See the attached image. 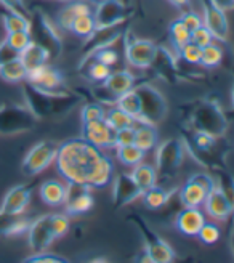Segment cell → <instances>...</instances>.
<instances>
[{
    "mask_svg": "<svg viewBox=\"0 0 234 263\" xmlns=\"http://www.w3.org/2000/svg\"><path fill=\"white\" fill-rule=\"evenodd\" d=\"M143 191L138 188V185L130 177V174H119L114 178V186H112V202L115 207H124L130 202L136 201L141 197Z\"/></svg>",
    "mask_w": 234,
    "mask_h": 263,
    "instance_id": "ffe728a7",
    "label": "cell"
},
{
    "mask_svg": "<svg viewBox=\"0 0 234 263\" xmlns=\"http://www.w3.org/2000/svg\"><path fill=\"white\" fill-rule=\"evenodd\" d=\"M26 82L42 88V90H61L64 87V76L61 71H58L56 68H51L47 63L35 66L32 69H28V74H26Z\"/></svg>",
    "mask_w": 234,
    "mask_h": 263,
    "instance_id": "e0dca14e",
    "label": "cell"
},
{
    "mask_svg": "<svg viewBox=\"0 0 234 263\" xmlns=\"http://www.w3.org/2000/svg\"><path fill=\"white\" fill-rule=\"evenodd\" d=\"M124 34L122 24L111 26V28H100L95 29L92 34L87 37V42L82 48V60L81 64H84L90 57H92L95 51L106 48V47H114L117 42L121 41V37ZM79 64V66H81Z\"/></svg>",
    "mask_w": 234,
    "mask_h": 263,
    "instance_id": "4fadbf2b",
    "label": "cell"
},
{
    "mask_svg": "<svg viewBox=\"0 0 234 263\" xmlns=\"http://www.w3.org/2000/svg\"><path fill=\"white\" fill-rule=\"evenodd\" d=\"M28 242L34 252H44L55 242V234L51 230L50 215H42L29 223L28 228Z\"/></svg>",
    "mask_w": 234,
    "mask_h": 263,
    "instance_id": "2e32d148",
    "label": "cell"
},
{
    "mask_svg": "<svg viewBox=\"0 0 234 263\" xmlns=\"http://www.w3.org/2000/svg\"><path fill=\"white\" fill-rule=\"evenodd\" d=\"M0 4H2L7 10L18 11V13H23V15H28L29 16V10L26 8L24 0H0Z\"/></svg>",
    "mask_w": 234,
    "mask_h": 263,
    "instance_id": "11a10c76",
    "label": "cell"
},
{
    "mask_svg": "<svg viewBox=\"0 0 234 263\" xmlns=\"http://www.w3.org/2000/svg\"><path fill=\"white\" fill-rule=\"evenodd\" d=\"M189 42H192V44H196L198 47L204 48V47L210 45V44L213 42V35H212L210 31L207 29L205 26L202 24V26H199L198 29H194V31L191 32Z\"/></svg>",
    "mask_w": 234,
    "mask_h": 263,
    "instance_id": "681fc988",
    "label": "cell"
},
{
    "mask_svg": "<svg viewBox=\"0 0 234 263\" xmlns=\"http://www.w3.org/2000/svg\"><path fill=\"white\" fill-rule=\"evenodd\" d=\"M170 2H172L173 5H177V7H183V5L188 4V0H170Z\"/></svg>",
    "mask_w": 234,
    "mask_h": 263,
    "instance_id": "6f0895ef",
    "label": "cell"
},
{
    "mask_svg": "<svg viewBox=\"0 0 234 263\" xmlns=\"http://www.w3.org/2000/svg\"><path fill=\"white\" fill-rule=\"evenodd\" d=\"M130 220L135 223L140 233L143 234V239H145V246H146L145 251L149 255L152 263H168L175 260V252L170 247V244H167L162 238H159V236L146 225L145 220L138 215H132Z\"/></svg>",
    "mask_w": 234,
    "mask_h": 263,
    "instance_id": "ba28073f",
    "label": "cell"
},
{
    "mask_svg": "<svg viewBox=\"0 0 234 263\" xmlns=\"http://www.w3.org/2000/svg\"><path fill=\"white\" fill-rule=\"evenodd\" d=\"M191 125L192 130L204 132L215 138L223 137L228 128V121L223 114V109L217 103L202 101L194 108L191 114Z\"/></svg>",
    "mask_w": 234,
    "mask_h": 263,
    "instance_id": "277c9868",
    "label": "cell"
},
{
    "mask_svg": "<svg viewBox=\"0 0 234 263\" xmlns=\"http://www.w3.org/2000/svg\"><path fill=\"white\" fill-rule=\"evenodd\" d=\"M84 68H87V76L90 81H95V82H103L111 74L109 66L103 64L96 60H88L82 66H79V69H84Z\"/></svg>",
    "mask_w": 234,
    "mask_h": 263,
    "instance_id": "74e56055",
    "label": "cell"
},
{
    "mask_svg": "<svg viewBox=\"0 0 234 263\" xmlns=\"http://www.w3.org/2000/svg\"><path fill=\"white\" fill-rule=\"evenodd\" d=\"M196 236L201 239V242L210 246V244H215L220 239L222 233H220V228L215 225V223H207L205 221L204 225L201 227V230H199V233Z\"/></svg>",
    "mask_w": 234,
    "mask_h": 263,
    "instance_id": "f6af8a7d",
    "label": "cell"
},
{
    "mask_svg": "<svg viewBox=\"0 0 234 263\" xmlns=\"http://www.w3.org/2000/svg\"><path fill=\"white\" fill-rule=\"evenodd\" d=\"M133 144L145 153L154 149L155 146H158V130L154 128V125L135 124Z\"/></svg>",
    "mask_w": 234,
    "mask_h": 263,
    "instance_id": "f546056e",
    "label": "cell"
},
{
    "mask_svg": "<svg viewBox=\"0 0 234 263\" xmlns=\"http://www.w3.org/2000/svg\"><path fill=\"white\" fill-rule=\"evenodd\" d=\"M23 91L29 111L37 119L69 112L74 106L81 103V98L74 93H68L64 90H42L28 82H26Z\"/></svg>",
    "mask_w": 234,
    "mask_h": 263,
    "instance_id": "7a4b0ae2",
    "label": "cell"
},
{
    "mask_svg": "<svg viewBox=\"0 0 234 263\" xmlns=\"http://www.w3.org/2000/svg\"><path fill=\"white\" fill-rule=\"evenodd\" d=\"M180 57L185 61L191 63V64H201V55H202V48L198 47L196 44L188 42L186 45H183L180 50Z\"/></svg>",
    "mask_w": 234,
    "mask_h": 263,
    "instance_id": "c3c4849f",
    "label": "cell"
},
{
    "mask_svg": "<svg viewBox=\"0 0 234 263\" xmlns=\"http://www.w3.org/2000/svg\"><path fill=\"white\" fill-rule=\"evenodd\" d=\"M50 223H51V230H53V234L56 239L66 236L71 228L69 217L64 214H50Z\"/></svg>",
    "mask_w": 234,
    "mask_h": 263,
    "instance_id": "7bdbcfd3",
    "label": "cell"
},
{
    "mask_svg": "<svg viewBox=\"0 0 234 263\" xmlns=\"http://www.w3.org/2000/svg\"><path fill=\"white\" fill-rule=\"evenodd\" d=\"M20 60L26 66V69H32V68H35V66L45 64L50 60V53L45 47L31 41V44L20 53Z\"/></svg>",
    "mask_w": 234,
    "mask_h": 263,
    "instance_id": "83f0119b",
    "label": "cell"
},
{
    "mask_svg": "<svg viewBox=\"0 0 234 263\" xmlns=\"http://www.w3.org/2000/svg\"><path fill=\"white\" fill-rule=\"evenodd\" d=\"M130 177L133 178V181L136 183L138 188L143 193L158 183V174H155L154 165L146 164V162H140V164L133 165L132 172H130Z\"/></svg>",
    "mask_w": 234,
    "mask_h": 263,
    "instance_id": "f1b7e54d",
    "label": "cell"
},
{
    "mask_svg": "<svg viewBox=\"0 0 234 263\" xmlns=\"http://www.w3.org/2000/svg\"><path fill=\"white\" fill-rule=\"evenodd\" d=\"M95 29L124 24L128 18V5L122 0H101L92 11Z\"/></svg>",
    "mask_w": 234,
    "mask_h": 263,
    "instance_id": "8fae6325",
    "label": "cell"
},
{
    "mask_svg": "<svg viewBox=\"0 0 234 263\" xmlns=\"http://www.w3.org/2000/svg\"><path fill=\"white\" fill-rule=\"evenodd\" d=\"M117 159H119L124 165L133 167L140 162L145 161V151H141L135 144H125V146H117L115 148Z\"/></svg>",
    "mask_w": 234,
    "mask_h": 263,
    "instance_id": "d590c367",
    "label": "cell"
},
{
    "mask_svg": "<svg viewBox=\"0 0 234 263\" xmlns=\"http://www.w3.org/2000/svg\"><path fill=\"white\" fill-rule=\"evenodd\" d=\"M31 196H32V191L29 186H26V185L13 186L5 194L2 205H0V210H4V212L11 214V215H23L24 210L28 209L31 202Z\"/></svg>",
    "mask_w": 234,
    "mask_h": 263,
    "instance_id": "44dd1931",
    "label": "cell"
},
{
    "mask_svg": "<svg viewBox=\"0 0 234 263\" xmlns=\"http://www.w3.org/2000/svg\"><path fill=\"white\" fill-rule=\"evenodd\" d=\"M92 7L85 0H71L56 15V26L63 31H69L72 21L81 15H92Z\"/></svg>",
    "mask_w": 234,
    "mask_h": 263,
    "instance_id": "603a6c76",
    "label": "cell"
},
{
    "mask_svg": "<svg viewBox=\"0 0 234 263\" xmlns=\"http://www.w3.org/2000/svg\"><path fill=\"white\" fill-rule=\"evenodd\" d=\"M223 61V50L213 42L210 45H207L202 48V55H201V64L205 68H217Z\"/></svg>",
    "mask_w": 234,
    "mask_h": 263,
    "instance_id": "ab89813d",
    "label": "cell"
},
{
    "mask_svg": "<svg viewBox=\"0 0 234 263\" xmlns=\"http://www.w3.org/2000/svg\"><path fill=\"white\" fill-rule=\"evenodd\" d=\"M24 261H31V263H64V261H68V258L56 255V254H48L47 251H44V252H35L34 255L26 257Z\"/></svg>",
    "mask_w": 234,
    "mask_h": 263,
    "instance_id": "f907efd6",
    "label": "cell"
},
{
    "mask_svg": "<svg viewBox=\"0 0 234 263\" xmlns=\"http://www.w3.org/2000/svg\"><path fill=\"white\" fill-rule=\"evenodd\" d=\"M20 58V53L16 50H13L7 42H5V39L2 42H0V64H4V63H8L11 60H16Z\"/></svg>",
    "mask_w": 234,
    "mask_h": 263,
    "instance_id": "db71d44e",
    "label": "cell"
},
{
    "mask_svg": "<svg viewBox=\"0 0 234 263\" xmlns=\"http://www.w3.org/2000/svg\"><path fill=\"white\" fill-rule=\"evenodd\" d=\"M32 41V37L29 32H23V31H18V32H7V37H5V42L13 48L16 50L18 53L28 47Z\"/></svg>",
    "mask_w": 234,
    "mask_h": 263,
    "instance_id": "ee69618b",
    "label": "cell"
},
{
    "mask_svg": "<svg viewBox=\"0 0 234 263\" xmlns=\"http://www.w3.org/2000/svg\"><path fill=\"white\" fill-rule=\"evenodd\" d=\"M26 74H28V69L20 58L0 64V79H4L8 84H18L26 81Z\"/></svg>",
    "mask_w": 234,
    "mask_h": 263,
    "instance_id": "d6a6232c",
    "label": "cell"
},
{
    "mask_svg": "<svg viewBox=\"0 0 234 263\" xmlns=\"http://www.w3.org/2000/svg\"><path fill=\"white\" fill-rule=\"evenodd\" d=\"M101 149L84 138H72L58 144L55 157L60 175L66 181L88 185L101 159Z\"/></svg>",
    "mask_w": 234,
    "mask_h": 263,
    "instance_id": "6da1fadb",
    "label": "cell"
},
{
    "mask_svg": "<svg viewBox=\"0 0 234 263\" xmlns=\"http://www.w3.org/2000/svg\"><path fill=\"white\" fill-rule=\"evenodd\" d=\"M37 117L28 106L4 104L0 106V135H20L35 127Z\"/></svg>",
    "mask_w": 234,
    "mask_h": 263,
    "instance_id": "8992f818",
    "label": "cell"
},
{
    "mask_svg": "<svg viewBox=\"0 0 234 263\" xmlns=\"http://www.w3.org/2000/svg\"><path fill=\"white\" fill-rule=\"evenodd\" d=\"M82 138L95 144L96 148H114L115 146V130L105 121L98 119L82 124Z\"/></svg>",
    "mask_w": 234,
    "mask_h": 263,
    "instance_id": "d6986e66",
    "label": "cell"
},
{
    "mask_svg": "<svg viewBox=\"0 0 234 263\" xmlns=\"http://www.w3.org/2000/svg\"><path fill=\"white\" fill-rule=\"evenodd\" d=\"M141 197H143V202H145V205L148 209L158 210V209H162L168 201H170L172 191L154 185V186H151L149 190H146L145 193H143Z\"/></svg>",
    "mask_w": 234,
    "mask_h": 263,
    "instance_id": "836d02e7",
    "label": "cell"
},
{
    "mask_svg": "<svg viewBox=\"0 0 234 263\" xmlns=\"http://www.w3.org/2000/svg\"><path fill=\"white\" fill-rule=\"evenodd\" d=\"M2 24L7 32L23 31L31 34V18L28 15H23V13L7 10L5 13H2Z\"/></svg>",
    "mask_w": 234,
    "mask_h": 263,
    "instance_id": "1f68e13d",
    "label": "cell"
},
{
    "mask_svg": "<svg viewBox=\"0 0 234 263\" xmlns=\"http://www.w3.org/2000/svg\"><path fill=\"white\" fill-rule=\"evenodd\" d=\"M106 109L101 103H87L81 109V119L82 124L85 122H92V121H98V119H105Z\"/></svg>",
    "mask_w": 234,
    "mask_h": 263,
    "instance_id": "b9f144b4",
    "label": "cell"
},
{
    "mask_svg": "<svg viewBox=\"0 0 234 263\" xmlns=\"http://www.w3.org/2000/svg\"><path fill=\"white\" fill-rule=\"evenodd\" d=\"M101 84H103V87H105L109 91L111 95H114L117 98L119 95L125 93V91L132 90L135 87L136 77L130 71H127V69L115 71V72L111 71V74Z\"/></svg>",
    "mask_w": 234,
    "mask_h": 263,
    "instance_id": "cb8c5ba5",
    "label": "cell"
},
{
    "mask_svg": "<svg viewBox=\"0 0 234 263\" xmlns=\"http://www.w3.org/2000/svg\"><path fill=\"white\" fill-rule=\"evenodd\" d=\"M185 144L178 138L162 141L155 149V174L161 178H172L177 175L185 159Z\"/></svg>",
    "mask_w": 234,
    "mask_h": 263,
    "instance_id": "5b68a950",
    "label": "cell"
},
{
    "mask_svg": "<svg viewBox=\"0 0 234 263\" xmlns=\"http://www.w3.org/2000/svg\"><path fill=\"white\" fill-rule=\"evenodd\" d=\"M168 32H170V41L177 47V50H180L181 47L186 45L189 42L191 32H189V29L180 20H177V21H173L170 24V28H168Z\"/></svg>",
    "mask_w": 234,
    "mask_h": 263,
    "instance_id": "60d3db41",
    "label": "cell"
},
{
    "mask_svg": "<svg viewBox=\"0 0 234 263\" xmlns=\"http://www.w3.org/2000/svg\"><path fill=\"white\" fill-rule=\"evenodd\" d=\"M114 106H117L119 109H122L124 112H127L130 117H135L140 116L141 112V106H140V97L136 93V90L132 88V90H128L125 91V93L119 95L115 98V103H114Z\"/></svg>",
    "mask_w": 234,
    "mask_h": 263,
    "instance_id": "e575fe53",
    "label": "cell"
},
{
    "mask_svg": "<svg viewBox=\"0 0 234 263\" xmlns=\"http://www.w3.org/2000/svg\"><path fill=\"white\" fill-rule=\"evenodd\" d=\"M180 21L183 23L186 28L189 29V32H192L194 29H198L199 26H202V16H199L196 11H186L180 16Z\"/></svg>",
    "mask_w": 234,
    "mask_h": 263,
    "instance_id": "f5cc1de1",
    "label": "cell"
},
{
    "mask_svg": "<svg viewBox=\"0 0 234 263\" xmlns=\"http://www.w3.org/2000/svg\"><path fill=\"white\" fill-rule=\"evenodd\" d=\"M133 138H135V125H130V127H124L115 130V146H125V144H133Z\"/></svg>",
    "mask_w": 234,
    "mask_h": 263,
    "instance_id": "816d5d0a",
    "label": "cell"
},
{
    "mask_svg": "<svg viewBox=\"0 0 234 263\" xmlns=\"http://www.w3.org/2000/svg\"><path fill=\"white\" fill-rule=\"evenodd\" d=\"M158 53V45L148 39H133L125 45V57L128 64L138 69H148Z\"/></svg>",
    "mask_w": 234,
    "mask_h": 263,
    "instance_id": "9a60e30c",
    "label": "cell"
},
{
    "mask_svg": "<svg viewBox=\"0 0 234 263\" xmlns=\"http://www.w3.org/2000/svg\"><path fill=\"white\" fill-rule=\"evenodd\" d=\"M88 60H96V61L106 64V66H109V68H111V66H115L117 61H119V51H115L112 47H106V48H101V50L95 51V53L90 57Z\"/></svg>",
    "mask_w": 234,
    "mask_h": 263,
    "instance_id": "7dc6e473",
    "label": "cell"
},
{
    "mask_svg": "<svg viewBox=\"0 0 234 263\" xmlns=\"http://www.w3.org/2000/svg\"><path fill=\"white\" fill-rule=\"evenodd\" d=\"M95 201L92 196V188L84 183H66V197H64V207L68 215H82L87 214L93 207Z\"/></svg>",
    "mask_w": 234,
    "mask_h": 263,
    "instance_id": "7c38bea8",
    "label": "cell"
},
{
    "mask_svg": "<svg viewBox=\"0 0 234 263\" xmlns=\"http://www.w3.org/2000/svg\"><path fill=\"white\" fill-rule=\"evenodd\" d=\"M215 185V180L205 172H199L189 177V180L180 190V201L183 207H202L204 201L212 186Z\"/></svg>",
    "mask_w": 234,
    "mask_h": 263,
    "instance_id": "30bf717a",
    "label": "cell"
},
{
    "mask_svg": "<svg viewBox=\"0 0 234 263\" xmlns=\"http://www.w3.org/2000/svg\"><path fill=\"white\" fill-rule=\"evenodd\" d=\"M140 97V106L141 112L135 117V124H145V125H155L158 122L164 121L168 114V104L165 97L161 93L154 85L145 82L133 87Z\"/></svg>",
    "mask_w": 234,
    "mask_h": 263,
    "instance_id": "3957f363",
    "label": "cell"
},
{
    "mask_svg": "<svg viewBox=\"0 0 234 263\" xmlns=\"http://www.w3.org/2000/svg\"><path fill=\"white\" fill-rule=\"evenodd\" d=\"M217 143V138L209 135V134H204V132H192V144L196 146L198 151L201 153H209L213 149Z\"/></svg>",
    "mask_w": 234,
    "mask_h": 263,
    "instance_id": "bcb514c9",
    "label": "cell"
},
{
    "mask_svg": "<svg viewBox=\"0 0 234 263\" xmlns=\"http://www.w3.org/2000/svg\"><path fill=\"white\" fill-rule=\"evenodd\" d=\"M105 121L114 128V130H119L124 127H130V125H135L133 117H130L127 112H124L122 109H119L117 106L111 108L106 111L105 114Z\"/></svg>",
    "mask_w": 234,
    "mask_h": 263,
    "instance_id": "8d00e7d4",
    "label": "cell"
},
{
    "mask_svg": "<svg viewBox=\"0 0 234 263\" xmlns=\"http://www.w3.org/2000/svg\"><path fill=\"white\" fill-rule=\"evenodd\" d=\"M31 37L32 41L45 47L50 53V58H58L61 55V37L56 32V26L51 23L44 13H37L34 20H31Z\"/></svg>",
    "mask_w": 234,
    "mask_h": 263,
    "instance_id": "9c48e42d",
    "label": "cell"
},
{
    "mask_svg": "<svg viewBox=\"0 0 234 263\" xmlns=\"http://www.w3.org/2000/svg\"><path fill=\"white\" fill-rule=\"evenodd\" d=\"M202 205L205 207V214L217 221L228 220L234 210L231 194L226 193L225 188L222 185H217V183L207 194Z\"/></svg>",
    "mask_w": 234,
    "mask_h": 263,
    "instance_id": "5bb4252c",
    "label": "cell"
},
{
    "mask_svg": "<svg viewBox=\"0 0 234 263\" xmlns=\"http://www.w3.org/2000/svg\"><path fill=\"white\" fill-rule=\"evenodd\" d=\"M112 175H114L112 161L109 159L108 156L103 154L96 168H95L93 175H92V180H90V183H88V186L90 188H105L106 185H109V183H111Z\"/></svg>",
    "mask_w": 234,
    "mask_h": 263,
    "instance_id": "4dcf8cb0",
    "label": "cell"
},
{
    "mask_svg": "<svg viewBox=\"0 0 234 263\" xmlns=\"http://www.w3.org/2000/svg\"><path fill=\"white\" fill-rule=\"evenodd\" d=\"M64 197H66V183L60 180H47L41 186V199L50 205L58 207L64 204Z\"/></svg>",
    "mask_w": 234,
    "mask_h": 263,
    "instance_id": "d4e9b609",
    "label": "cell"
},
{
    "mask_svg": "<svg viewBox=\"0 0 234 263\" xmlns=\"http://www.w3.org/2000/svg\"><path fill=\"white\" fill-rule=\"evenodd\" d=\"M202 10H204L202 24L210 31L213 39H217L220 42H226L229 34V23L226 18V11L213 7L210 4V0H202Z\"/></svg>",
    "mask_w": 234,
    "mask_h": 263,
    "instance_id": "ac0fdd59",
    "label": "cell"
},
{
    "mask_svg": "<svg viewBox=\"0 0 234 263\" xmlns=\"http://www.w3.org/2000/svg\"><path fill=\"white\" fill-rule=\"evenodd\" d=\"M56 153H58V144L55 141H51V140L38 141L29 149V153L26 154V157L23 159V164H21L23 174L28 177H34L37 174H41L51 162H55Z\"/></svg>",
    "mask_w": 234,
    "mask_h": 263,
    "instance_id": "52a82bcc",
    "label": "cell"
},
{
    "mask_svg": "<svg viewBox=\"0 0 234 263\" xmlns=\"http://www.w3.org/2000/svg\"><path fill=\"white\" fill-rule=\"evenodd\" d=\"M151 68H155L158 74L164 79H167L168 82L177 81V66L175 61L170 55V51L164 47H158V53L151 64Z\"/></svg>",
    "mask_w": 234,
    "mask_h": 263,
    "instance_id": "4316f807",
    "label": "cell"
},
{
    "mask_svg": "<svg viewBox=\"0 0 234 263\" xmlns=\"http://www.w3.org/2000/svg\"><path fill=\"white\" fill-rule=\"evenodd\" d=\"M29 223V220L21 218V215H11L0 210V236H7V238L21 236L28 231Z\"/></svg>",
    "mask_w": 234,
    "mask_h": 263,
    "instance_id": "484cf974",
    "label": "cell"
},
{
    "mask_svg": "<svg viewBox=\"0 0 234 263\" xmlns=\"http://www.w3.org/2000/svg\"><path fill=\"white\" fill-rule=\"evenodd\" d=\"M74 35L77 37H82L87 39L90 34L95 31V23H93V16L92 15H81L77 16L72 24H71V29H69Z\"/></svg>",
    "mask_w": 234,
    "mask_h": 263,
    "instance_id": "f35d334b",
    "label": "cell"
},
{
    "mask_svg": "<svg viewBox=\"0 0 234 263\" xmlns=\"http://www.w3.org/2000/svg\"><path fill=\"white\" fill-rule=\"evenodd\" d=\"M210 4L213 7H217L218 10H223V11H229L234 7V0H210Z\"/></svg>",
    "mask_w": 234,
    "mask_h": 263,
    "instance_id": "9f6ffc18",
    "label": "cell"
},
{
    "mask_svg": "<svg viewBox=\"0 0 234 263\" xmlns=\"http://www.w3.org/2000/svg\"><path fill=\"white\" fill-rule=\"evenodd\" d=\"M93 2H101V0H93Z\"/></svg>",
    "mask_w": 234,
    "mask_h": 263,
    "instance_id": "680465c9",
    "label": "cell"
},
{
    "mask_svg": "<svg viewBox=\"0 0 234 263\" xmlns=\"http://www.w3.org/2000/svg\"><path fill=\"white\" fill-rule=\"evenodd\" d=\"M204 223L205 215L201 207H185L183 210H180L175 218L178 231L183 233L185 236H196Z\"/></svg>",
    "mask_w": 234,
    "mask_h": 263,
    "instance_id": "7402d4cb",
    "label": "cell"
}]
</instances>
